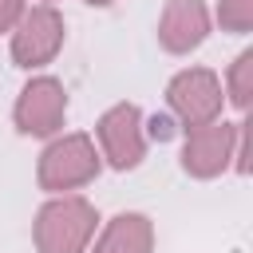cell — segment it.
Here are the masks:
<instances>
[{
	"label": "cell",
	"mask_w": 253,
	"mask_h": 253,
	"mask_svg": "<svg viewBox=\"0 0 253 253\" xmlns=\"http://www.w3.org/2000/svg\"><path fill=\"white\" fill-rule=\"evenodd\" d=\"M40 4H55V0H40Z\"/></svg>",
	"instance_id": "cell-16"
},
{
	"label": "cell",
	"mask_w": 253,
	"mask_h": 253,
	"mask_svg": "<svg viewBox=\"0 0 253 253\" xmlns=\"http://www.w3.org/2000/svg\"><path fill=\"white\" fill-rule=\"evenodd\" d=\"M103 158L115 170H134L146 158V130H142V111L134 103H115L99 115L95 123Z\"/></svg>",
	"instance_id": "cell-6"
},
{
	"label": "cell",
	"mask_w": 253,
	"mask_h": 253,
	"mask_svg": "<svg viewBox=\"0 0 253 253\" xmlns=\"http://www.w3.org/2000/svg\"><path fill=\"white\" fill-rule=\"evenodd\" d=\"M225 95L237 111H249L253 103V47H245L233 63H229V75H225Z\"/></svg>",
	"instance_id": "cell-10"
},
{
	"label": "cell",
	"mask_w": 253,
	"mask_h": 253,
	"mask_svg": "<svg viewBox=\"0 0 253 253\" xmlns=\"http://www.w3.org/2000/svg\"><path fill=\"white\" fill-rule=\"evenodd\" d=\"M217 24L233 36H245L253 28V0H221L217 4Z\"/></svg>",
	"instance_id": "cell-11"
},
{
	"label": "cell",
	"mask_w": 253,
	"mask_h": 253,
	"mask_svg": "<svg viewBox=\"0 0 253 253\" xmlns=\"http://www.w3.org/2000/svg\"><path fill=\"white\" fill-rule=\"evenodd\" d=\"M206 36H210L206 0H166V8L158 16V43L170 55H186V51L202 47Z\"/></svg>",
	"instance_id": "cell-8"
},
{
	"label": "cell",
	"mask_w": 253,
	"mask_h": 253,
	"mask_svg": "<svg viewBox=\"0 0 253 253\" xmlns=\"http://www.w3.org/2000/svg\"><path fill=\"white\" fill-rule=\"evenodd\" d=\"M150 134H154V138H170V134H174V123H170L166 115H154V119H150Z\"/></svg>",
	"instance_id": "cell-14"
},
{
	"label": "cell",
	"mask_w": 253,
	"mask_h": 253,
	"mask_svg": "<svg viewBox=\"0 0 253 253\" xmlns=\"http://www.w3.org/2000/svg\"><path fill=\"white\" fill-rule=\"evenodd\" d=\"M24 12H28V0H0V32H12Z\"/></svg>",
	"instance_id": "cell-13"
},
{
	"label": "cell",
	"mask_w": 253,
	"mask_h": 253,
	"mask_svg": "<svg viewBox=\"0 0 253 253\" xmlns=\"http://www.w3.org/2000/svg\"><path fill=\"white\" fill-rule=\"evenodd\" d=\"M166 103H170V115L194 130V126H206L213 119H221V107H225V95H221V79L210 71V67H186L170 79L166 87Z\"/></svg>",
	"instance_id": "cell-3"
},
{
	"label": "cell",
	"mask_w": 253,
	"mask_h": 253,
	"mask_svg": "<svg viewBox=\"0 0 253 253\" xmlns=\"http://www.w3.org/2000/svg\"><path fill=\"white\" fill-rule=\"evenodd\" d=\"M95 225H99V213L87 198L59 194L43 202L36 213V249L40 253H87Z\"/></svg>",
	"instance_id": "cell-1"
},
{
	"label": "cell",
	"mask_w": 253,
	"mask_h": 253,
	"mask_svg": "<svg viewBox=\"0 0 253 253\" xmlns=\"http://www.w3.org/2000/svg\"><path fill=\"white\" fill-rule=\"evenodd\" d=\"M87 4H95V8H107V4H115V0H87Z\"/></svg>",
	"instance_id": "cell-15"
},
{
	"label": "cell",
	"mask_w": 253,
	"mask_h": 253,
	"mask_svg": "<svg viewBox=\"0 0 253 253\" xmlns=\"http://www.w3.org/2000/svg\"><path fill=\"white\" fill-rule=\"evenodd\" d=\"M67 119V91L55 75H36L24 83V91L16 95V107H12V123L20 134H32V138H51L59 134Z\"/></svg>",
	"instance_id": "cell-4"
},
{
	"label": "cell",
	"mask_w": 253,
	"mask_h": 253,
	"mask_svg": "<svg viewBox=\"0 0 253 253\" xmlns=\"http://www.w3.org/2000/svg\"><path fill=\"white\" fill-rule=\"evenodd\" d=\"M63 16L55 12V4H36L20 16V24L12 28V63L16 67H43L59 55L63 47Z\"/></svg>",
	"instance_id": "cell-5"
},
{
	"label": "cell",
	"mask_w": 253,
	"mask_h": 253,
	"mask_svg": "<svg viewBox=\"0 0 253 253\" xmlns=\"http://www.w3.org/2000/svg\"><path fill=\"white\" fill-rule=\"evenodd\" d=\"M150 249H154L150 217L146 213H115L91 253H150Z\"/></svg>",
	"instance_id": "cell-9"
},
{
	"label": "cell",
	"mask_w": 253,
	"mask_h": 253,
	"mask_svg": "<svg viewBox=\"0 0 253 253\" xmlns=\"http://www.w3.org/2000/svg\"><path fill=\"white\" fill-rule=\"evenodd\" d=\"M249 119L237 123V142H233V170L237 174H249Z\"/></svg>",
	"instance_id": "cell-12"
},
{
	"label": "cell",
	"mask_w": 253,
	"mask_h": 253,
	"mask_svg": "<svg viewBox=\"0 0 253 253\" xmlns=\"http://www.w3.org/2000/svg\"><path fill=\"white\" fill-rule=\"evenodd\" d=\"M99 170H103V162H99L95 142L75 130V134H59L43 146L40 166H36V182L47 194H63V190H79V186L95 182Z\"/></svg>",
	"instance_id": "cell-2"
},
{
	"label": "cell",
	"mask_w": 253,
	"mask_h": 253,
	"mask_svg": "<svg viewBox=\"0 0 253 253\" xmlns=\"http://www.w3.org/2000/svg\"><path fill=\"white\" fill-rule=\"evenodd\" d=\"M233 142H237V123H225V119H213L206 126H194L186 130V142H182V170L190 178H217L221 170L233 166Z\"/></svg>",
	"instance_id": "cell-7"
}]
</instances>
